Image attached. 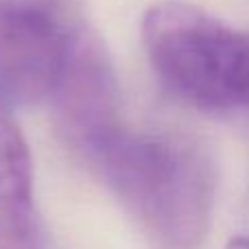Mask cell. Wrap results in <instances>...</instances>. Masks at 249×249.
<instances>
[{
    "label": "cell",
    "mask_w": 249,
    "mask_h": 249,
    "mask_svg": "<svg viewBox=\"0 0 249 249\" xmlns=\"http://www.w3.org/2000/svg\"><path fill=\"white\" fill-rule=\"evenodd\" d=\"M51 99L59 138L74 155L121 121L116 77L107 53L92 33H77Z\"/></svg>",
    "instance_id": "4"
},
{
    "label": "cell",
    "mask_w": 249,
    "mask_h": 249,
    "mask_svg": "<svg viewBox=\"0 0 249 249\" xmlns=\"http://www.w3.org/2000/svg\"><path fill=\"white\" fill-rule=\"evenodd\" d=\"M142 44L175 96L214 112L249 107V31L184 0H162L142 18Z\"/></svg>",
    "instance_id": "2"
},
{
    "label": "cell",
    "mask_w": 249,
    "mask_h": 249,
    "mask_svg": "<svg viewBox=\"0 0 249 249\" xmlns=\"http://www.w3.org/2000/svg\"><path fill=\"white\" fill-rule=\"evenodd\" d=\"M0 249H48L35 203L33 160L13 112L0 105Z\"/></svg>",
    "instance_id": "5"
},
{
    "label": "cell",
    "mask_w": 249,
    "mask_h": 249,
    "mask_svg": "<svg viewBox=\"0 0 249 249\" xmlns=\"http://www.w3.org/2000/svg\"><path fill=\"white\" fill-rule=\"evenodd\" d=\"M225 249H249V236H238V238H232L228 243Z\"/></svg>",
    "instance_id": "7"
},
{
    "label": "cell",
    "mask_w": 249,
    "mask_h": 249,
    "mask_svg": "<svg viewBox=\"0 0 249 249\" xmlns=\"http://www.w3.org/2000/svg\"><path fill=\"white\" fill-rule=\"evenodd\" d=\"M77 33L68 13L0 2V105L13 112L51 99Z\"/></svg>",
    "instance_id": "3"
},
{
    "label": "cell",
    "mask_w": 249,
    "mask_h": 249,
    "mask_svg": "<svg viewBox=\"0 0 249 249\" xmlns=\"http://www.w3.org/2000/svg\"><path fill=\"white\" fill-rule=\"evenodd\" d=\"M158 249H201L216 173L201 144L179 133L133 131L118 121L77 155Z\"/></svg>",
    "instance_id": "1"
},
{
    "label": "cell",
    "mask_w": 249,
    "mask_h": 249,
    "mask_svg": "<svg viewBox=\"0 0 249 249\" xmlns=\"http://www.w3.org/2000/svg\"><path fill=\"white\" fill-rule=\"evenodd\" d=\"M0 2H18V4H31V7L53 9L59 13H68V0H0Z\"/></svg>",
    "instance_id": "6"
}]
</instances>
